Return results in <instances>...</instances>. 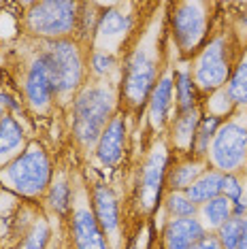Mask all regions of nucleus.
<instances>
[{"label":"nucleus","mask_w":247,"mask_h":249,"mask_svg":"<svg viewBox=\"0 0 247 249\" xmlns=\"http://www.w3.org/2000/svg\"><path fill=\"white\" fill-rule=\"evenodd\" d=\"M134 4H106L100 11V18L94 32V41L89 47L98 52L113 53L120 58V53L126 52L132 36L137 35V13Z\"/></svg>","instance_id":"9b49d317"},{"label":"nucleus","mask_w":247,"mask_h":249,"mask_svg":"<svg viewBox=\"0 0 247 249\" xmlns=\"http://www.w3.org/2000/svg\"><path fill=\"white\" fill-rule=\"evenodd\" d=\"M21 111V103L19 100H15L13 96L0 92V122L4 120V115H13V113H19Z\"/></svg>","instance_id":"2f4dec72"},{"label":"nucleus","mask_w":247,"mask_h":249,"mask_svg":"<svg viewBox=\"0 0 247 249\" xmlns=\"http://www.w3.org/2000/svg\"><path fill=\"white\" fill-rule=\"evenodd\" d=\"M89 198H92V209L96 215L100 228H103L111 249H124V219L120 198L111 185L96 181L89 188Z\"/></svg>","instance_id":"f8f14e48"},{"label":"nucleus","mask_w":247,"mask_h":249,"mask_svg":"<svg viewBox=\"0 0 247 249\" xmlns=\"http://www.w3.org/2000/svg\"><path fill=\"white\" fill-rule=\"evenodd\" d=\"M224 122H226L224 117L211 115V113H203V117H200V122H198V128H196L194 151H192L194 158H203V160H207V154H209V145H211L213 137L217 134V130L222 128Z\"/></svg>","instance_id":"a878e982"},{"label":"nucleus","mask_w":247,"mask_h":249,"mask_svg":"<svg viewBox=\"0 0 247 249\" xmlns=\"http://www.w3.org/2000/svg\"><path fill=\"white\" fill-rule=\"evenodd\" d=\"M147 124H149V130L154 134H160L164 132L171 124L173 115H175V60L173 62H166L164 71L156 83L154 92H151L149 100H147Z\"/></svg>","instance_id":"4468645a"},{"label":"nucleus","mask_w":247,"mask_h":249,"mask_svg":"<svg viewBox=\"0 0 247 249\" xmlns=\"http://www.w3.org/2000/svg\"><path fill=\"white\" fill-rule=\"evenodd\" d=\"M28 137L26 130L21 126V122L15 115H4V120L0 122V168L7 166L9 162H13L21 151L28 147Z\"/></svg>","instance_id":"6ab92c4d"},{"label":"nucleus","mask_w":247,"mask_h":249,"mask_svg":"<svg viewBox=\"0 0 247 249\" xmlns=\"http://www.w3.org/2000/svg\"><path fill=\"white\" fill-rule=\"evenodd\" d=\"M166 30V13H154L143 32L132 36L130 45L126 47L120 60V105L126 113H139L147 107V100L154 92L156 83L166 66V45L164 35Z\"/></svg>","instance_id":"f257e3e1"},{"label":"nucleus","mask_w":247,"mask_h":249,"mask_svg":"<svg viewBox=\"0 0 247 249\" xmlns=\"http://www.w3.org/2000/svg\"><path fill=\"white\" fill-rule=\"evenodd\" d=\"M200 107V94L192 77L190 60L179 58L175 62V111H188Z\"/></svg>","instance_id":"aec40b11"},{"label":"nucleus","mask_w":247,"mask_h":249,"mask_svg":"<svg viewBox=\"0 0 247 249\" xmlns=\"http://www.w3.org/2000/svg\"><path fill=\"white\" fill-rule=\"evenodd\" d=\"M24 96L28 107L35 113H47L55 103V86L52 79V71H49L47 58H45L41 47L32 55L30 64L26 69Z\"/></svg>","instance_id":"ddd939ff"},{"label":"nucleus","mask_w":247,"mask_h":249,"mask_svg":"<svg viewBox=\"0 0 247 249\" xmlns=\"http://www.w3.org/2000/svg\"><path fill=\"white\" fill-rule=\"evenodd\" d=\"M52 179L53 162L38 141H30L13 162L0 168V185L15 192L21 198H30V200L45 198L49 185H52Z\"/></svg>","instance_id":"39448f33"},{"label":"nucleus","mask_w":247,"mask_h":249,"mask_svg":"<svg viewBox=\"0 0 247 249\" xmlns=\"http://www.w3.org/2000/svg\"><path fill=\"white\" fill-rule=\"evenodd\" d=\"M72 196H75V185L66 173H55L52 179L45 202L55 215H71L72 209Z\"/></svg>","instance_id":"412c9836"},{"label":"nucleus","mask_w":247,"mask_h":249,"mask_svg":"<svg viewBox=\"0 0 247 249\" xmlns=\"http://www.w3.org/2000/svg\"><path fill=\"white\" fill-rule=\"evenodd\" d=\"M81 2L72 0H43L32 2L26 11L24 26L26 32L38 41H60L72 38L79 21Z\"/></svg>","instance_id":"6e6552de"},{"label":"nucleus","mask_w":247,"mask_h":249,"mask_svg":"<svg viewBox=\"0 0 247 249\" xmlns=\"http://www.w3.org/2000/svg\"><path fill=\"white\" fill-rule=\"evenodd\" d=\"M232 217H239V219H243L247 217V198L243 196L239 202H234L232 205Z\"/></svg>","instance_id":"72a5a7b5"},{"label":"nucleus","mask_w":247,"mask_h":249,"mask_svg":"<svg viewBox=\"0 0 247 249\" xmlns=\"http://www.w3.org/2000/svg\"><path fill=\"white\" fill-rule=\"evenodd\" d=\"M166 30L181 60H192L211 36L213 2L183 0L166 4Z\"/></svg>","instance_id":"7ed1b4c3"},{"label":"nucleus","mask_w":247,"mask_h":249,"mask_svg":"<svg viewBox=\"0 0 247 249\" xmlns=\"http://www.w3.org/2000/svg\"><path fill=\"white\" fill-rule=\"evenodd\" d=\"M115 113H120L117 81H86L71 103V130L75 143L81 149H94Z\"/></svg>","instance_id":"f03ea898"},{"label":"nucleus","mask_w":247,"mask_h":249,"mask_svg":"<svg viewBox=\"0 0 247 249\" xmlns=\"http://www.w3.org/2000/svg\"><path fill=\"white\" fill-rule=\"evenodd\" d=\"M128 145V122L126 113L120 111L113 115V120L106 124V128L100 134L96 147H94V158L103 168H115L126 156Z\"/></svg>","instance_id":"2eb2a0df"},{"label":"nucleus","mask_w":247,"mask_h":249,"mask_svg":"<svg viewBox=\"0 0 247 249\" xmlns=\"http://www.w3.org/2000/svg\"><path fill=\"white\" fill-rule=\"evenodd\" d=\"M241 226H243V219L230 217L226 224H222L220 228H217L215 236H217V241H220V245H222L224 249H237V247H239Z\"/></svg>","instance_id":"c756f323"},{"label":"nucleus","mask_w":247,"mask_h":249,"mask_svg":"<svg viewBox=\"0 0 247 249\" xmlns=\"http://www.w3.org/2000/svg\"><path fill=\"white\" fill-rule=\"evenodd\" d=\"M245 171H247V166H245Z\"/></svg>","instance_id":"c9c22d12"},{"label":"nucleus","mask_w":247,"mask_h":249,"mask_svg":"<svg viewBox=\"0 0 247 249\" xmlns=\"http://www.w3.org/2000/svg\"><path fill=\"white\" fill-rule=\"evenodd\" d=\"M209 162L194 156H175L168 164L166 173V192H185L196 179L203 175Z\"/></svg>","instance_id":"a211bd4d"},{"label":"nucleus","mask_w":247,"mask_h":249,"mask_svg":"<svg viewBox=\"0 0 247 249\" xmlns=\"http://www.w3.org/2000/svg\"><path fill=\"white\" fill-rule=\"evenodd\" d=\"M205 228L198 217L166 219L160 230V249H192L205 236Z\"/></svg>","instance_id":"f3484780"},{"label":"nucleus","mask_w":247,"mask_h":249,"mask_svg":"<svg viewBox=\"0 0 247 249\" xmlns=\"http://www.w3.org/2000/svg\"><path fill=\"white\" fill-rule=\"evenodd\" d=\"M196 217L200 219V224L207 232H217L222 224H226L232 217V202L226 196H217L213 200L205 202V205H200Z\"/></svg>","instance_id":"5701e85b"},{"label":"nucleus","mask_w":247,"mask_h":249,"mask_svg":"<svg viewBox=\"0 0 247 249\" xmlns=\"http://www.w3.org/2000/svg\"><path fill=\"white\" fill-rule=\"evenodd\" d=\"M41 49L52 71L55 100L62 105H71L75 94L86 83L88 58L83 45L75 38H60V41H41Z\"/></svg>","instance_id":"423d86ee"},{"label":"nucleus","mask_w":247,"mask_h":249,"mask_svg":"<svg viewBox=\"0 0 247 249\" xmlns=\"http://www.w3.org/2000/svg\"><path fill=\"white\" fill-rule=\"evenodd\" d=\"M203 117V109L194 107L188 111H177L168 124V139L166 143L175 156H192L194 151V139H196V128Z\"/></svg>","instance_id":"dca6fc26"},{"label":"nucleus","mask_w":247,"mask_h":249,"mask_svg":"<svg viewBox=\"0 0 247 249\" xmlns=\"http://www.w3.org/2000/svg\"><path fill=\"white\" fill-rule=\"evenodd\" d=\"M207 162L224 175H241L247 166V111L237 109L209 145Z\"/></svg>","instance_id":"1a4fd4ad"},{"label":"nucleus","mask_w":247,"mask_h":249,"mask_svg":"<svg viewBox=\"0 0 247 249\" xmlns=\"http://www.w3.org/2000/svg\"><path fill=\"white\" fill-rule=\"evenodd\" d=\"M224 89H226V94L230 96V100L237 109L247 111V49L239 58L237 66L232 69V75H230Z\"/></svg>","instance_id":"b1692460"},{"label":"nucleus","mask_w":247,"mask_h":249,"mask_svg":"<svg viewBox=\"0 0 247 249\" xmlns=\"http://www.w3.org/2000/svg\"><path fill=\"white\" fill-rule=\"evenodd\" d=\"M69 234L72 249H111L92 209L89 185L81 177L75 179V196L69 215Z\"/></svg>","instance_id":"9d476101"},{"label":"nucleus","mask_w":247,"mask_h":249,"mask_svg":"<svg viewBox=\"0 0 247 249\" xmlns=\"http://www.w3.org/2000/svg\"><path fill=\"white\" fill-rule=\"evenodd\" d=\"M192 249H224V247L220 245V241H217L215 232H205V236L198 243H194Z\"/></svg>","instance_id":"473e14b6"},{"label":"nucleus","mask_w":247,"mask_h":249,"mask_svg":"<svg viewBox=\"0 0 247 249\" xmlns=\"http://www.w3.org/2000/svg\"><path fill=\"white\" fill-rule=\"evenodd\" d=\"M241 55H243V52L239 53L232 32L226 30L213 32L209 41L205 43V47L190 60L192 77L196 88H198L200 98L226 88L228 79L232 75V69L237 66Z\"/></svg>","instance_id":"20e7f679"},{"label":"nucleus","mask_w":247,"mask_h":249,"mask_svg":"<svg viewBox=\"0 0 247 249\" xmlns=\"http://www.w3.org/2000/svg\"><path fill=\"white\" fill-rule=\"evenodd\" d=\"M222 181H224V173L215 171V168H207V171L185 190V194H188V198L196 207H200V205H205V202L213 200V198L222 196Z\"/></svg>","instance_id":"4be33fe9"},{"label":"nucleus","mask_w":247,"mask_h":249,"mask_svg":"<svg viewBox=\"0 0 247 249\" xmlns=\"http://www.w3.org/2000/svg\"><path fill=\"white\" fill-rule=\"evenodd\" d=\"M49 241H52V226L47 217H36L24 232V239L19 241L18 249H47Z\"/></svg>","instance_id":"cd10ccee"},{"label":"nucleus","mask_w":247,"mask_h":249,"mask_svg":"<svg viewBox=\"0 0 247 249\" xmlns=\"http://www.w3.org/2000/svg\"><path fill=\"white\" fill-rule=\"evenodd\" d=\"M88 72L94 81H113L111 79L113 72H117V79H120V58L113 53L92 49L88 53Z\"/></svg>","instance_id":"393cba45"},{"label":"nucleus","mask_w":247,"mask_h":249,"mask_svg":"<svg viewBox=\"0 0 247 249\" xmlns=\"http://www.w3.org/2000/svg\"><path fill=\"white\" fill-rule=\"evenodd\" d=\"M160 205H162V211L166 213V219L196 217V215H198V207L190 200L185 192H164Z\"/></svg>","instance_id":"bb28decb"},{"label":"nucleus","mask_w":247,"mask_h":249,"mask_svg":"<svg viewBox=\"0 0 247 249\" xmlns=\"http://www.w3.org/2000/svg\"><path fill=\"white\" fill-rule=\"evenodd\" d=\"M222 196H226L230 202H239L241 198L245 196V188H243V181H241V175H224L222 181Z\"/></svg>","instance_id":"7c9ffc66"},{"label":"nucleus","mask_w":247,"mask_h":249,"mask_svg":"<svg viewBox=\"0 0 247 249\" xmlns=\"http://www.w3.org/2000/svg\"><path fill=\"white\" fill-rule=\"evenodd\" d=\"M200 109H207L203 113H211V115L228 120V117L237 111V107L232 105V100H230V96L226 94V89L222 88V89H217V92L205 96V100H200Z\"/></svg>","instance_id":"c85d7f7f"},{"label":"nucleus","mask_w":247,"mask_h":249,"mask_svg":"<svg viewBox=\"0 0 247 249\" xmlns=\"http://www.w3.org/2000/svg\"><path fill=\"white\" fill-rule=\"evenodd\" d=\"M173 160V151L164 137H156L139 166L137 188H134V205L139 215L149 217L160 207L166 192V173Z\"/></svg>","instance_id":"0eeeda50"},{"label":"nucleus","mask_w":247,"mask_h":249,"mask_svg":"<svg viewBox=\"0 0 247 249\" xmlns=\"http://www.w3.org/2000/svg\"><path fill=\"white\" fill-rule=\"evenodd\" d=\"M237 249H247V217H243V226H241V239Z\"/></svg>","instance_id":"f704fd0d"}]
</instances>
